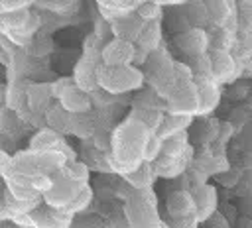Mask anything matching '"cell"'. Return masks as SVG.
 <instances>
[{
    "mask_svg": "<svg viewBox=\"0 0 252 228\" xmlns=\"http://www.w3.org/2000/svg\"><path fill=\"white\" fill-rule=\"evenodd\" d=\"M150 134L152 132L146 126L128 116L114 126L108 163L116 177H126L144 163V149L150 140Z\"/></svg>",
    "mask_w": 252,
    "mask_h": 228,
    "instance_id": "1",
    "label": "cell"
},
{
    "mask_svg": "<svg viewBox=\"0 0 252 228\" xmlns=\"http://www.w3.org/2000/svg\"><path fill=\"white\" fill-rule=\"evenodd\" d=\"M142 71L146 86L154 88L163 100H169L179 90V83L175 77V59L169 55L167 49L159 47L158 51L150 53Z\"/></svg>",
    "mask_w": 252,
    "mask_h": 228,
    "instance_id": "2",
    "label": "cell"
},
{
    "mask_svg": "<svg viewBox=\"0 0 252 228\" xmlns=\"http://www.w3.org/2000/svg\"><path fill=\"white\" fill-rule=\"evenodd\" d=\"M106 41H100L98 33H93L87 37V43L83 45V55L73 67V81L75 85L85 90V92H94L98 90V69L102 67L100 51Z\"/></svg>",
    "mask_w": 252,
    "mask_h": 228,
    "instance_id": "3",
    "label": "cell"
},
{
    "mask_svg": "<svg viewBox=\"0 0 252 228\" xmlns=\"http://www.w3.org/2000/svg\"><path fill=\"white\" fill-rule=\"evenodd\" d=\"M126 220L132 228H161L163 216L158 208V197L154 189L132 191V195L122 202Z\"/></svg>",
    "mask_w": 252,
    "mask_h": 228,
    "instance_id": "4",
    "label": "cell"
},
{
    "mask_svg": "<svg viewBox=\"0 0 252 228\" xmlns=\"http://www.w3.org/2000/svg\"><path fill=\"white\" fill-rule=\"evenodd\" d=\"M146 86L144 71L126 65V67H106L98 69V88L108 92L110 96H120L126 92H138Z\"/></svg>",
    "mask_w": 252,
    "mask_h": 228,
    "instance_id": "5",
    "label": "cell"
},
{
    "mask_svg": "<svg viewBox=\"0 0 252 228\" xmlns=\"http://www.w3.org/2000/svg\"><path fill=\"white\" fill-rule=\"evenodd\" d=\"M53 96L55 102H59L63 106V110H67L69 114H87L93 110V98L89 92L81 90L73 77H61L53 83Z\"/></svg>",
    "mask_w": 252,
    "mask_h": 228,
    "instance_id": "6",
    "label": "cell"
},
{
    "mask_svg": "<svg viewBox=\"0 0 252 228\" xmlns=\"http://www.w3.org/2000/svg\"><path fill=\"white\" fill-rule=\"evenodd\" d=\"M28 149H32L33 153H49V151H57L61 155L67 157V161H75L79 159L77 151L67 143L65 136H61L59 132L43 126L39 128L32 138H30V145Z\"/></svg>",
    "mask_w": 252,
    "mask_h": 228,
    "instance_id": "7",
    "label": "cell"
},
{
    "mask_svg": "<svg viewBox=\"0 0 252 228\" xmlns=\"http://www.w3.org/2000/svg\"><path fill=\"white\" fill-rule=\"evenodd\" d=\"M201 108V98H199V88L195 83L181 86L169 100H167V114L175 116H189L197 118Z\"/></svg>",
    "mask_w": 252,
    "mask_h": 228,
    "instance_id": "8",
    "label": "cell"
},
{
    "mask_svg": "<svg viewBox=\"0 0 252 228\" xmlns=\"http://www.w3.org/2000/svg\"><path fill=\"white\" fill-rule=\"evenodd\" d=\"M91 185V183H89ZM85 185H79V183H73L71 179L63 177L61 173L53 177V187L43 195V202L51 208H65L73 202V199L81 193Z\"/></svg>",
    "mask_w": 252,
    "mask_h": 228,
    "instance_id": "9",
    "label": "cell"
},
{
    "mask_svg": "<svg viewBox=\"0 0 252 228\" xmlns=\"http://www.w3.org/2000/svg\"><path fill=\"white\" fill-rule=\"evenodd\" d=\"M193 157H195V147H189L185 153H179V155H165V153H161L154 161L158 179H179L191 167Z\"/></svg>",
    "mask_w": 252,
    "mask_h": 228,
    "instance_id": "10",
    "label": "cell"
},
{
    "mask_svg": "<svg viewBox=\"0 0 252 228\" xmlns=\"http://www.w3.org/2000/svg\"><path fill=\"white\" fill-rule=\"evenodd\" d=\"M134 57H136V43H130V41H124V39H116V37L106 39V43H104V47L100 51L102 65H106V67L134 65Z\"/></svg>",
    "mask_w": 252,
    "mask_h": 228,
    "instance_id": "11",
    "label": "cell"
},
{
    "mask_svg": "<svg viewBox=\"0 0 252 228\" xmlns=\"http://www.w3.org/2000/svg\"><path fill=\"white\" fill-rule=\"evenodd\" d=\"M175 45L189 59L207 55L209 53V31L201 28H187L175 35Z\"/></svg>",
    "mask_w": 252,
    "mask_h": 228,
    "instance_id": "12",
    "label": "cell"
},
{
    "mask_svg": "<svg viewBox=\"0 0 252 228\" xmlns=\"http://www.w3.org/2000/svg\"><path fill=\"white\" fill-rule=\"evenodd\" d=\"M220 120L209 116V118H195L193 126L189 128V142L195 149H207L219 140Z\"/></svg>",
    "mask_w": 252,
    "mask_h": 228,
    "instance_id": "13",
    "label": "cell"
},
{
    "mask_svg": "<svg viewBox=\"0 0 252 228\" xmlns=\"http://www.w3.org/2000/svg\"><path fill=\"white\" fill-rule=\"evenodd\" d=\"M191 195H193V200H195V218L199 220V224H203L219 210L217 187L213 183H207V185H201V187L193 189Z\"/></svg>",
    "mask_w": 252,
    "mask_h": 228,
    "instance_id": "14",
    "label": "cell"
},
{
    "mask_svg": "<svg viewBox=\"0 0 252 228\" xmlns=\"http://www.w3.org/2000/svg\"><path fill=\"white\" fill-rule=\"evenodd\" d=\"M165 216L169 218H185L195 216V200L191 191L187 189H173L165 197Z\"/></svg>",
    "mask_w": 252,
    "mask_h": 228,
    "instance_id": "15",
    "label": "cell"
},
{
    "mask_svg": "<svg viewBox=\"0 0 252 228\" xmlns=\"http://www.w3.org/2000/svg\"><path fill=\"white\" fill-rule=\"evenodd\" d=\"M55 100L53 96V83H30L26 90V102L32 114H45L51 102Z\"/></svg>",
    "mask_w": 252,
    "mask_h": 228,
    "instance_id": "16",
    "label": "cell"
},
{
    "mask_svg": "<svg viewBox=\"0 0 252 228\" xmlns=\"http://www.w3.org/2000/svg\"><path fill=\"white\" fill-rule=\"evenodd\" d=\"M30 216L35 228H69L73 222V216L65 214L61 208H51L45 202H41Z\"/></svg>",
    "mask_w": 252,
    "mask_h": 228,
    "instance_id": "17",
    "label": "cell"
},
{
    "mask_svg": "<svg viewBox=\"0 0 252 228\" xmlns=\"http://www.w3.org/2000/svg\"><path fill=\"white\" fill-rule=\"evenodd\" d=\"M213 81L217 85L230 83L236 77V59L230 51H209Z\"/></svg>",
    "mask_w": 252,
    "mask_h": 228,
    "instance_id": "18",
    "label": "cell"
},
{
    "mask_svg": "<svg viewBox=\"0 0 252 228\" xmlns=\"http://www.w3.org/2000/svg\"><path fill=\"white\" fill-rule=\"evenodd\" d=\"M108 26H110L112 37L124 39V41H130V43H136L138 37H140L142 31H144V28H146V22L134 12V14L126 16V18H120V20L108 24Z\"/></svg>",
    "mask_w": 252,
    "mask_h": 228,
    "instance_id": "19",
    "label": "cell"
},
{
    "mask_svg": "<svg viewBox=\"0 0 252 228\" xmlns=\"http://www.w3.org/2000/svg\"><path fill=\"white\" fill-rule=\"evenodd\" d=\"M98 14L106 24H112L120 18H126L134 12H138L140 2L138 0H98L96 2Z\"/></svg>",
    "mask_w": 252,
    "mask_h": 228,
    "instance_id": "20",
    "label": "cell"
},
{
    "mask_svg": "<svg viewBox=\"0 0 252 228\" xmlns=\"http://www.w3.org/2000/svg\"><path fill=\"white\" fill-rule=\"evenodd\" d=\"M195 85L199 88V98H201V108L197 118H209L220 102V85H217L213 79L195 81Z\"/></svg>",
    "mask_w": 252,
    "mask_h": 228,
    "instance_id": "21",
    "label": "cell"
},
{
    "mask_svg": "<svg viewBox=\"0 0 252 228\" xmlns=\"http://www.w3.org/2000/svg\"><path fill=\"white\" fill-rule=\"evenodd\" d=\"M4 185H6V191L20 199V200H37V199H43L35 189H33V183L30 177H24V175H18L16 171H12L8 177H4Z\"/></svg>",
    "mask_w": 252,
    "mask_h": 228,
    "instance_id": "22",
    "label": "cell"
},
{
    "mask_svg": "<svg viewBox=\"0 0 252 228\" xmlns=\"http://www.w3.org/2000/svg\"><path fill=\"white\" fill-rule=\"evenodd\" d=\"M12 169L18 173V175H24V177H39L43 175L41 173V165H39V155L33 153L32 149H20L12 155Z\"/></svg>",
    "mask_w": 252,
    "mask_h": 228,
    "instance_id": "23",
    "label": "cell"
},
{
    "mask_svg": "<svg viewBox=\"0 0 252 228\" xmlns=\"http://www.w3.org/2000/svg\"><path fill=\"white\" fill-rule=\"evenodd\" d=\"M81 161L94 173H102V175H114L108 163V153L96 149L91 142H83V149H81Z\"/></svg>",
    "mask_w": 252,
    "mask_h": 228,
    "instance_id": "24",
    "label": "cell"
},
{
    "mask_svg": "<svg viewBox=\"0 0 252 228\" xmlns=\"http://www.w3.org/2000/svg\"><path fill=\"white\" fill-rule=\"evenodd\" d=\"M96 128H98L96 110H91L87 114H75L71 118V136H77L81 142H91Z\"/></svg>",
    "mask_w": 252,
    "mask_h": 228,
    "instance_id": "25",
    "label": "cell"
},
{
    "mask_svg": "<svg viewBox=\"0 0 252 228\" xmlns=\"http://www.w3.org/2000/svg\"><path fill=\"white\" fill-rule=\"evenodd\" d=\"M126 185H130L134 191H146V189H154V183L158 179V173H156V167L154 163H142L136 171L128 173L126 177H120Z\"/></svg>",
    "mask_w": 252,
    "mask_h": 228,
    "instance_id": "26",
    "label": "cell"
},
{
    "mask_svg": "<svg viewBox=\"0 0 252 228\" xmlns=\"http://www.w3.org/2000/svg\"><path fill=\"white\" fill-rule=\"evenodd\" d=\"M71 118L73 114H69L67 110H63V106L59 102L51 104L47 108V112L43 114V120H45V126L59 132L61 136H69L71 134Z\"/></svg>",
    "mask_w": 252,
    "mask_h": 228,
    "instance_id": "27",
    "label": "cell"
},
{
    "mask_svg": "<svg viewBox=\"0 0 252 228\" xmlns=\"http://www.w3.org/2000/svg\"><path fill=\"white\" fill-rule=\"evenodd\" d=\"M195 118H189V116H175V114H165L163 116V122L159 126V130L156 132L163 142L177 136V134H183V132H189V128L193 126Z\"/></svg>",
    "mask_w": 252,
    "mask_h": 228,
    "instance_id": "28",
    "label": "cell"
},
{
    "mask_svg": "<svg viewBox=\"0 0 252 228\" xmlns=\"http://www.w3.org/2000/svg\"><path fill=\"white\" fill-rule=\"evenodd\" d=\"M136 47L146 51V53H154L161 47V24L159 22H150L146 24L142 35L136 41Z\"/></svg>",
    "mask_w": 252,
    "mask_h": 228,
    "instance_id": "29",
    "label": "cell"
},
{
    "mask_svg": "<svg viewBox=\"0 0 252 228\" xmlns=\"http://www.w3.org/2000/svg\"><path fill=\"white\" fill-rule=\"evenodd\" d=\"M130 104H132V108H152V110H161L167 114V100H163L150 86H144L142 90H138Z\"/></svg>",
    "mask_w": 252,
    "mask_h": 228,
    "instance_id": "30",
    "label": "cell"
},
{
    "mask_svg": "<svg viewBox=\"0 0 252 228\" xmlns=\"http://www.w3.org/2000/svg\"><path fill=\"white\" fill-rule=\"evenodd\" d=\"M163 116H165V112H161V110H152V108H130V112H128V118L140 122V124L146 126L152 134H156V132L159 130V126H161V122H163Z\"/></svg>",
    "mask_w": 252,
    "mask_h": 228,
    "instance_id": "31",
    "label": "cell"
},
{
    "mask_svg": "<svg viewBox=\"0 0 252 228\" xmlns=\"http://www.w3.org/2000/svg\"><path fill=\"white\" fill-rule=\"evenodd\" d=\"M93 199H94V191H93V187L91 185H85L83 189H81V193L73 199V202L69 204V206H65V208H61L65 214H69V216H79V214H85V212H89V206H91V202H93Z\"/></svg>",
    "mask_w": 252,
    "mask_h": 228,
    "instance_id": "32",
    "label": "cell"
},
{
    "mask_svg": "<svg viewBox=\"0 0 252 228\" xmlns=\"http://www.w3.org/2000/svg\"><path fill=\"white\" fill-rule=\"evenodd\" d=\"M63 177L71 179L73 183H79V185H89V179H91V169L81 161V159H75V161H67V165L63 167L61 171Z\"/></svg>",
    "mask_w": 252,
    "mask_h": 228,
    "instance_id": "33",
    "label": "cell"
},
{
    "mask_svg": "<svg viewBox=\"0 0 252 228\" xmlns=\"http://www.w3.org/2000/svg\"><path fill=\"white\" fill-rule=\"evenodd\" d=\"M22 120H24V118H22L16 110L8 108L6 104L0 106V134H4V136L16 134V132L22 128Z\"/></svg>",
    "mask_w": 252,
    "mask_h": 228,
    "instance_id": "34",
    "label": "cell"
},
{
    "mask_svg": "<svg viewBox=\"0 0 252 228\" xmlns=\"http://www.w3.org/2000/svg\"><path fill=\"white\" fill-rule=\"evenodd\" d=\"M228 122L234 126L236 134L244 132V126H246L248 122H252V100H246V102H242V104L234 106V108H232V112H230Z\"/></svg>",
    "mask_w": 252,
    "mask_h": 228,
    "instance_id": "35",
    "label": "cell"
},
{
    "mask_svg": "<svg viewBox=\"0 0 252 228\" xmlns=\"http://www.w3.org/2000/svg\"><path fill=\"white\" fill-rule=\"evenodd\" d=\"M185 63L191 67L195 81H207V79H213L211 57H209V53H207V55H201V57H193V59H189V61H185Z\"/></svg>",
    "mask_w": 252,
    "mask_h": 228,
    "instance_id": "36",
    "label": "cell"
},
{
    "mask_svg": "<svg viewBox=\"0 0 252 228\" xmlns=\"http://www.w3.org/2000/svg\"><path fill=\"white\" fill-rule=\"evenodd\" d=\"M112 132H114V128L104 126V124H98V128L94 130V136H93L91 143H93L96 149L108 153L110 147H112Z\"/></svg>",
    "mask_w": 252,
    "mask_h": 228,
    "instance_id": "37",
    "label": "cell"
},
{
    "mask_svg": "<svg viewBox=\"0 0 252 228\" xmlns=\"http://www.w3.org/2000/svg\"><path fill=\"white\" fill-rule=\"evenodd\" d=\"M69 228H108L106 220L100 216V214H93V212H85V214H79L73 218L71 226Z\"/></svg>",
    "mask_w": 252,
    "mask_h": 228,
    "instance_id": "38",
    "label": "cell"
},
{
    "mask_svg": "<svg viewBox=\"0 0 252 228\" xmlns=\"http://www.w3.org/2000/svg\"><path fill=\"white\" fill-rule=\"evenodd\" d=\"M136 14L146 24H150V22H159L163 10H161V4L159 2H156V0H144V2H140V8H138Z\"/></svg>",
    "mask_w": 252,
    "mask_h": 228,
    "instance_id": "39",
    "label": "cell"
},
{
    "mask_svg": "<svg viewBox=\"0 0 252 228\" xmlns=\"http://www.w3.org/2000/svg\"><path fill=\"white\" fill-rule=\"evenodd\" d=\"M35 8H43L47 12H53V14H69L73 12L79 4L75 0H47V2H33Z\"/></svg>",
    "mask_w": 252,
    "mask_h": 228,
    "instance_id": "40",
    "label": "cell"
},
{
    "mask_svg": "<svg viewBox=\"0 0 252 228\" xmlns=\"http://www.w3.org/2000/svg\"><path fill=\"white\" fill-rule=\"evenodd\" d=\"M242 169L238 167V165H230L226 171H222V173H219L217 177H215V181L220 185V187H224V189H234L236 185H238V181H240V177H242Z\"/></svg>",
    "mask_w": 252,
    "mask_h": 228,
    "instance_id": "41",
    "label": "cell"
},
{
    "mask_svg": "<svg viewBox=\"0 0 252 228\" xmlns=\"http://www.w3.org/2000/svg\"><path fill=\"white\" fill-rule=\"evenodd\" d=\"M163 151V140L158 136V134H150V140L146 143V149H144V161L146 163H154Z\"/></svg>",
    "mask_w": 252,
    "mask_h": 228,
    "instance_id": "42",
    "label": "cell"
},
{
    "mask_svg": "<svg viewBox=\"0 0 252 228\" xmlns=\"http://www.w3.org/2000/svg\"><path fill=\"white\" fill-rule=\"evenodd\" d=\"M102 218L106 220L108 228H132L130 222L126 220V214H124V206H122V204L116 206V208H112V210H110L108 214H104Z\"/></svg>",
    "mask_w": 252,
    "mask_h": 228,
    "instance_id": "43",
    "label": "cell"
},
{
    "mask_svg": "<svg viewBox=\"0 0 252 228\" xmlns=\"http://www.w3.org/2000/svg\"><path fill=\"white\" fill-rule=\"evenodd\" d=\"M232 191H234L236 199H250L252 197V173L250 171H244L242 177H240V181H238V185Z\"/></svg>",
    "mask_w": 252,
    "mask_h": 228,
    "instance_id": "44",
    "label": "cell"
},
{
    "mask_svg": "<svg viewBox=\"0 0 252 228\" xmlns=\"http://www.w3.org/2000/svg\"><path fill=\"white\" fill-rule=\"evenodd\" d=\"M32 6H33V2H30V0H0V16L28 10Z\"/></svg>",
    "mask_w": 252,
    "mask_h": 228,
    "instance_id": "45",
    "label": "cell"
},
{
    "mask_svg": "<svg viewBox=\"0 0 252 228\" xmlns=\"http://www.w3.org/2000/svg\"><path fill=\"white\" fill-rule=\"evenodd\" d=\"M163 222L169 228H201L199 220L195 216H185V218H169L163 214Z\"/></svg>",
    "mask_w": 252,
    "mask_h": 228,
    "instance_id": "46",
    "label": "cell"
},
{
    "mask_svg": "<svg viewBox=\"0 0 252 228\" xmlns=\"http://www.w3.org/2000/svg\"><path fill=\"white\" fill-rule=\"evenodd\" d=\"M234 136H236L234 126H232L228 120H220V130H219V140H217V142H219L220 145H224V147H226V145H228V142H230Z\"/></svg>",
    "mask_w": 252,
    "mask_h": 228,
    "instance_id": "47",
    "label": "cell"
},
{
    "mask_svg": "<svg viewBox=\"0 0 252 228\" xmlns=\"http://www.w3.org/2000/svg\"><path fill=\"white\" fill-rule=\"evenodd\" d=\"M201 228H232V226H230V220L226 218V214H222L220 210H217L207 222L201 224Z\"/></svg>",
    "mask_w": 252,
    "mask_h": 228,
    "instance_id": "48",
    "label": "cell"
},
{
    "mask_svg": "<svg viewBox=\"0 0 252 228\" xmlns=\"http://www.w3.org/2000/svg\"><path fill=\"white\" fill-rule=\"evenodd\" d=\"M33 183V189L43 197L51 187H53V177H47V175H39V177H33L32 179Z\"/></svg>",
    "mask_w": 252,
    "mask_h": 228,
    "instance_id": "49",
    "label": "cell"
},
{
    "mask_svg": "<svg viewBox=\"0 0 252 228\" xmlns=\"http://www.w3.org/2000/svg\"><path fill=\"white\" fill-rule=\"evenodd\" d=\"M12 171H14V169H12V155H10L6 149L0 147V179L8 177Z\"/></svg>",
    "mask_w": 252,
    "mask_h": 228,
    "instance_id": "50",
    "label": "cell"
},
{
    "mask_svg": "<svg viewBox=\"0 0 252 228\" xmlns=\"http://www.w3.org/2000/svg\"><path fill=\"white\" fill-rule=\"evenodd\" d=\"M234 165H238L242 171H250V173H252V149H242V151H238V159H236Z\"/></svg>",
    "mask_w": 252,
    "mask_h": 228,
    "instance_id": "51",
    "label": "cell"
},
{
    "mask_svg": "<svg viewBox=\"0 0 252 228\" xmlns=\"http://www.w3.org/2000/svg\"><path fill=\"white\" fill-rule=\"evenodd\" d=\"M236 210H238L240 216L252 220V197L250 199H238L236 200Z\"/></svg>",
    "mask_w": 252,
    "mask_h": 228,
    "instance_id": "52",
    "label": "cell"
},
{
    "mask_svg": "<svg viewBox=\"0 0 252 228\" xmlns=\"http://www.w3.org/2000/svg\"><path fill=\"white\" fill-rule=\"evenodd\" d=\"M18 228H35L33 222H32V216L30 214H18V216H12L10 218Z\"/></svg>",
    "mask_w": 252,
    "mask_h": 228,
    "instance_id": "53",
    "label": "cell"
},
{
    "mask_svg": "<svg viewBox=\"0 0 252 228\" xmlns=\"http://www.w3.org/2000/svg\"><path fill=\"white\" fill-rule=\"evenodd\" d=\"M4 191H6V185L0 189V222H4V220H10V218H12V214H10L8 206H6V200H4Z\"/></svg>",
    "mask_w": 252,
    "mask_h": 228,
    "instance_id": "54",
    "label": "cell"
},
{
    "mask_svg": "<svg viewBox=\"0 0 252 228\" xmlns=\"http://www.w3.org/2000/svg\"><path fill=\"white\" fill-rule=\"evenodd\" d=\"M234 228H252V220L244 218V216H238V220L234 222Z\"/></svg>",
    "mask_w": 252,
    "mask_h": 228,
    "instance_id": "55",
    "label": "cell"
},
{
    "mask_svg": "<svg viewBox=\"0 0 252 228\" xmlns=\"http://www.w3.org/2000/svg\"><path fill=\"white\" fill-rule=\"evenodd\" d=\"M0 228H18L12 220H4V222H0Z\"/></svg>",
    "mask_w": 252,
    "mask_h": 228,
    "instance_id": "56",
    "label": "cell"
},
{
    "mask_svg": "<svg viewBox=\"0 0 252 228\" xmlns=\"http://www.w3.org/2000/svg\"><path fill=\"white\" fill-rule=\"evenodd\" d=\"M161 228H169V226H167V224H165V222H163V224H161Z\"/></svg>",
    "mask_w": 252,
    "mask_h": 228,
    "instance_id": "57",
    "label": "cell"
}]
</instances>
